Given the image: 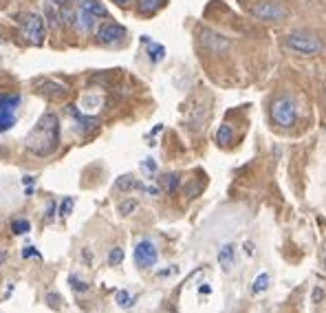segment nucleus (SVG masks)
<instances>
[{"label": "nucleus", "mask_w": 326, "mask_h": 313, "mask_svg": "<svg viewBox=\"0 0 326 313\" xmlns=\"http://www.w3.org/2000/svg\"><path fill=\"white\" fill-rule=\"evenodd\" d=\"M110 3H115L117 7H126V5L130 3V0H110Z\"/></svg>", "instance_id": "473e14b6"}, {"label": "nucleus", "mask_w": 326, "mask_h": 313, "mask_svg": "<svg viewBox=\"0 0 326 313\" xmlns=\"http://www.w3.org/2000/svg\"><path fill=\"white\" fill-rule=\"evenodd\" d=\"M115 302L119 304L121 309H130L132 304H135V298H132L128 291H126V289H119V291L115 294Z\"/></svg>", "instance_id": "4be33fe9"}, {"label": "nucleus", "mask_w": 326, "mask_h": 313, "mask_svg": "<svg viewBox=\"0 0 326 313\" xmlns=\"http://www.w3.org/2000/svg\"><path fill=\"white\" fill-rule=\"evenodd\" d=\"M166 3L168 0H137V11L141 13V16H152V13H157Z\"/></svg>", "instance_id": "f8f14e48"}, {"label": "nucleus", "mask_w": 326, "mask_h": 313, "mask_svg": "<svg viewBox=\"0 0 326 313\" xmlns=\"http://www.w3.org/2000/svg\"><path fill=\"white\" fill-rule=\"evenodd\" d=\"M322 269L326 271V249H324V254H322Z\"/></svg>", "instance_id": "72a5a7b5"}, {"label": "nucleus", "mask_w": 326, "mask_h": 313, "mask_svg": "<svg viewBox=\"0 0 326 313\" xmlns=\"http://www.w3.org/2000/svg\"><path fill=\"white\" fill-rule=\"evenodd\" d=\"M66 110H69V115L75 119V124H77V130L82 132V135H88V132H93L95 128H97V119L95 117H86V115H82L77 106H66Z\"/></svg>", "instance_id": "9d476101"}, {"label": "nucleus", "mask_w": 326, "mask_h": 313, "mask_svg": "<svg viewBox=\"0 0 326 313\" xmlns=\"http://www.w3.org/2000/svg\"><path fill=\"white\" fill-rule=\"evenodd\" d=\"M29 152L38 156H51L60 146V117L55 113H44L25 139Z\"/></svg>", "instance_id": "f257e3e1"}, {"label": "nucleus", "mask_w": 326, "mask_h": 313, "mask_svg": "<svg viewBox=\"0 0 326 313\" xmlns=\"http://www.w3.org/2000/svg\"><path fill=\"white\" fill-rule=\"evenodd\" d=\"M141 170H144V172H146L148 177L157 174V161H154V159H150V156H148V159H144V161H141Z\"/></svg>", "instance_id": "cd10ccee"}, {"label": "nucleus", "mask_w": 326, "mask_h": 313, "mask_svg": "<svg viewBox=\"0 0 326 313\" xmlns=\"http://www.w3.org/2000/svg\"><path fill=\"white\" fill-rule=\"evenodd\" d=\"M124 263V249L121 247H113L108 251V265L110 267H117V265H121Z\"/></svg>", "instance_id": "b1692460"}, {"label": "nucleus", "mask_w": 326, "mask_h": 313, "mask_svg": "<svg viewBox=\"0 0 326 313\" xmlns=\"http://www.w3.org/2000/svg\"><path fill=\"white\" fill-rule=\"evenodd\" d=\"M137 199H126V201H121V203H119V214L121 216H130L132 212H135L137 210Z\"/></svg>", "instance_id": "393cba45"}, {"label": "nucleus", "mask_w": 326, "mask_h": 313, "mask_svg": "<svg viewBox=\"0 0 326 313\" xmlns=\"http://www.w3.org/2000/svg\"><path fill=\"white\" fill-rule=\"evenodd\" d=\"M73 203H75V201H73L71 197H66V199L62 201V205H60V216H69L71 210H73Z\"/></svg>", "instance_id": "c85d7f7f"}, {"label": "nucleus", "mask_w": 326, "mask_h": 313, "mask_svg": "<svg viewBox=\"0 0 326 313\" xmlns=\"http://www.w3.org/2000/svg\"><path fill=\"white\" fill-rule=\"evenodd\" d=\"M144 42L148 44V57H150L152 62H161L163 55H166V49H163L161 44H157V42L148 40V38H144Z\"/></svg>", "instance_id": "dca6fc26"}, {"label": "nucleus", "mask_w": 326, "mask_h": 313, "mask_svg": "<svg viewBox=\"0 0 326 313\" xmlns=\"http://www.w3.org/2000/svg\"><path fill=\"white\" fill-rule=\"evenodd\" d=\"M218 263L225 271H232V267H234V247L232 245H225V247L218 251Z\"/></svg>", "instance_id": "4468645a"}, {"label": "nucleus", "mask_w": 326, "mask_h": 313, "mask_svg": "<svg viewBox=\"0 0 326 313\" xmlns=\"http://www.w3.org/2000/svg\"><path fill=\"white\" fill-rule=\"evenodd\" d=\"M22 256H25V258H31V256H40V254L35 251V247H25V251H22Z\"/></svg>", "instance_id": "7c9ffc66"}, {"label": "nucleus", "mask_w": 326, "mask_h": 313, "mask_svg": "<svg viewBox=\"0 0 326 313\" xmlns=\"http://www.w3.org/2000/svg\"><path fill=\"white\" fill-rule=\"evenodd\" d=\"M198 40H201L203 49L212 51V53H225V51L229 49V40L223 33L214 31V29H201V38Z\"/></svg>", "instance_id": "0eeeda50"}, {"label": "nucleus", "mask_w": 326, "mask_h": 313, "mask_svg": "<svg viewBox=\"0 0 326 313\" xmlns=\"http://www.w3.org/2000/svg\"><path fill=\"white\" fill-rule=\"evenodd\" d=\"M282 47L287 51H291L295 55H302V57H313V55H320L322 49H324V42L317 33L313 31H307V29H295V31L287 33L282 38Z\"/></svg>", "instance_id": "f03ea898"}, {"label": "nucleus", "mask_w": 326, "mask_h": 313, "mask_svg": "<svg viewBox=\"0 0 326 313\" xmlns=\"http://www.w3.org/2000/svg\"><path fill=\"white\" fill-rule=\"evenodd\" d=\"M35 88H38L44 97H51V100H60L69 93V88L62 82H55V80H38L35 82Z\"/></svg>", "instance_id": "1a4fd4ad"}, {"label": "nucleus", "mask_w": 326, "mask_h": 313, "mask_svg": "<svg viewBox=\"0 0 326 313\" xmlns=\"http://www.w3.org/2000/svg\"><path fill=\"white\" fill-rule=\"evenodd\" d=\"M95 20H97V18H95L93 13H88L86 9H82V7H79V13H77V27L82 29V31H84V33L93 31V27H95Z\"/></svg>", "instance_id": "ddd939ff"}, {"label": "nucleus", "mask_w": 326, "mask_h": 313, "mask_svg": "<svg viewBox=\"0 0 326 313\" xmlns=\"http://www.w3.org/2000/svg\"><path fill=\"white\" fill-rule=\"evenodd\" d=\"M53 214H55V203H51V205H49V212H47V221L53 219Z\"/></svg>", "instance_id": "2f4dec72"}, {"label": "nucleus", "mask_w": 326, "mask_h": 313, "mask_svg": "<svg viewBox=\"0 0 326 313\" xmlns=\"http://www.w3.org/2000/svg\"><path fill=\"white\" fill-rule=\"evenodd\" d=\"M69 285H71V289H73L75 294H84V291H88V287H91L88 282L79 280L77 276H71V278H69Z\"/></svg>", "instance_id": "a878e982"}, {"label": "nucleus", "mask_w": 326, "mask_h": 313, "mask_svg": "<svg viewBox=\"0 0 326 313\" xmlns=\"http://www.w3.org/2000/svg\"><path fill=\"white\" fill-rule=\"evenodd\" d=\"M51 3H55V5H60V7H62V5L69 3V0H51Z\"/></svg>", "instance_id": "f704fd0d"}, {"label": "nucleus", "mask_w": 326, "mask_h": 313, "mask_svg": "<svg viewBox=\"0 0 326 313\" xmlns=\"http://www.w3.org/2000/svg\"><path fill=\"white\" fill-rule=\"evenodd\" d=\"M271 119L276 126H280V128H291L295 124V119H298L295 100L289 97V95H278V97L271 102Z\"/></svg>", "instance_id": "20e7f679"}, {"label": "nucleus", "mask_w": 326, "mask_h": 313, "mask_svg": "<svg viewBox=\"0 0 326 313\" xmlns=\"http://www.w3.org/2000/svg\"><path fill=\"white\" fill-rule=\"evenodd\" d=\"M18 25H20V31L22 35L35 44V47H42L44 38H47V27H44V20L40 13H33V11H25L18 16Z\"/></svg>", "instance_id": "7ed1b4c3"}, {"label": "nucleus", "mask_w": 326, "mask_h": 313, "mask_svg": "<svg viewBox=\"0 0 326 313\" xmlns=\"http://www.w3.org/2000/svg\"><path fill=\"white\" fill-rule=\"evenodd\" d=\"M161 185H163V190L168 192V194H174L176 188H179V174H174V172H170L161 179Z\"/></svg>", "instance_id": "a211bd4d"}, {"label": "nucleus", "mask_w": 326, "mask_h": 313, "mask_svg": "<svg viewBox=\"0 0 326 313\" xmlns=\"http://www.w3.org/2000/svg\"><path fill=\"white\" fill-rule=\"evenodd\" d=\"M82 9H86L88 13H93L95 18H108L106 7H104L101 3H97V0H86V3L82 5Z\"/></svg>", "instance_id": "2eb2a0df"}, {"label": "nucleus", "mask_w": 326, "mask_h": 313, "mask_svg": "<svg viewBox=\"0 0 326 313\" xmlns=\"http://www.w3.org/2000/svg\"><path fill=\"white\" fill-rule=\"evenodd\" d=\"M11 126H16V115L11 110H0V132H7Z\"/></svg>", "instance_id": "412c9836"}, {"label": "nucleus", "mask_w": 326, "mask_h": 313, "mask_svg": "<svg viewBox=\"0 0 326 313\" xmlns=\"http://www.w3.org/2000/svg\"><path fill=\"white\" fill-rule=\"evenodd\" d=\"M232 137H234V132H232V128H229L227 124L218 126V130H216V141H218L220 146H229V144H232Z\"/></svg>", "instance_id": "aec40b11"}, {"label": "nucleus", "mask_w": 326, "mask_h": 313, "mask_svg": "<svg viewBox=\"0 0 326 313\" xmlns=\"http://www.w3.org/2000/svg\"><path fill=\"white\" fill-rule=\"evenodd\" d=\"M115 190H119V192H128V190H144L146 192V185L141 181H137L132 174H124L119 177L115 181Z\"/></svg>", "instance_id": "9b49d317"}, {"label": "nucleus", "mask_w": 326, "mask_h": 313, "mask_svg": "<svg viewBox=\"0 0 326 313\" xmlns=\"http://www.w3.org/2000/svg\"><path fill=\"white\" fill-rule=\"evenodd\" d=\"M126 38V29L121 25H117V22H104V25L97 29V42L99 44H117Z\"/></svg>", "instance_id": "6e6552de"}, {"label": "nucleus", "mask_w": 326, "mask_h": 313, "mask_svg": "<svg viewBox=\"0 0 326 313\" xmlns=\"http://www.w3.org/2000/svg\"><path fill=\"white\" fill-rule=\"evenodd\" d=\"M157 258H159V254H157V247H154L152 241L144 238V241L137 243V247H135V263H137V267H141V269L154 267Z\"/></svg>", "instance_id": "423d86ee"}, {"label": "nucleus", "mask_w": 326, "mask_h": 313, "mask_svg": "<svg viewBox=\"0 0 326 313\" xmlns=\"http://www.w3.org/2000/svg\"><path fill=\"white\" fill-rule=\"evenodd\" d=\"M20 106V95L11 93V95H0V110H16Z\"/></svg>", "instance_id": "f3484780"}, {"label": "nucleus", "mask_w": 326, "mask_h": 313, "mask_svg": "<svg viewBox=\"0 0 326 313\" xmlns=\"http://www.w3.org/2000/svg\"><path fill=\"white\" fill-rule=\"evenodd\" d=\"M251 16L262 22H284L289 18V9L278 0H260L251 7Z\"/></svg>", "instance_id": "39448f33"}, {"label": "nucleus", "mask_w": 326, "mask_h": 313, "mask_svg": "<svg viewBox=\"0 0 326 313\" xmlns=\"http://www.w3.org/2000/svg\"><path fill=\"white\" fill-rule=\"evenodd\" d=\"M324 298H326V291H324V289H322V287H315V289H313V294H311V302L320 304Z\"/></svg>", "instance_id": "c756f323"}, {"label": "nucleus", "mask_w": 326, "mask_h": 313, "mask_svg": "<svg viewBox=\"0 0 326 313\" xmlns=\"http://www.w3.org/2000/svg\"><path fill=\"white\" fill-rule=\"evenodd\" d=\"M267 287H269V273H260L251 285V294H262L267 291Z\"/></svg>", "instance_id": "5701e85b"}, {"label": "nucleus", "mask_w": 326, "mask_h": 313, "mask_svg": "<svg viewBox=\"0 0 326 313\" xmlns=\"http://www.w3.org/2000/svg\"><path fill=\"white\" fill-rule=\"evenodd\" d=\"M5 258H7V254H5V251H0V263H3Z\"/></svg>", "instance_id": "c9c22d12"}, {"label": "nucleus", "mask_w": 326, "mask_h": 313, "mask_svg": "<svg viewBox=\"0 0 326 313\" xmlns=\"http://www.w3.org/2000/svg\"><path fill=\"white\" fill-rule=\"evenodd\" d=\"M11 232L16 236H22V234H29L31 232V223L27 219H13L11 221Z\"/></svg>", "instance_id": "6ab92c4d"}, {"label": "nucleus", "mask_w": 326, "mask_h": 313, "mask_svg": "<svg viewBox=\"0 0 326 313\" xmlns=\"http://www.w3.org/2000/svg\"><path fill=\"white\" fill-rule=\"evenodd\" d=\"M44 300H47V304L53 311H60L62 307H64V300H62V296L60 294H47V298H44Z\"/></svg>", "instance_id": "bb28decb"}]
</instances>
